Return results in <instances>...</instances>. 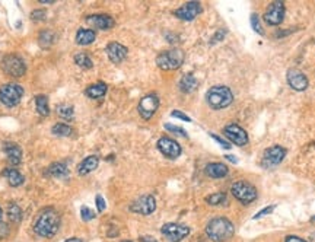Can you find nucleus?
<instances>
[{"mask_svg": "<svg viewBox=\"0 0 315 242\" xmlns=\"http://www.w3.org/2000/svg\"><path fill=\"white\" fill-rule=\"evenodd\" d=\"M206 101L210 108L223 109L232 104L233 94L228 86H212L207 91Z\"/></svg>", "mask_w": 315, "mask_h": 242, "instance_id": "7ed1b4c3", "label": "nucleus"}, {"mask_svg": "<svg viewBox=\"0 0 315 242\" xmlns=\"http://www.w3.org/2000/svg\"><path fill=\"white\" fill-rule=\"evenodd\" d=\"M225 35H226V31H223V29H219L218 32L215 34V38H212L210 39V44H216L218 41H222L223 38H225Z\"/></svg>", "mask_w": 315, "mask_h": 242, "instance_id": "a19ab883", "label": "nucleus"}, {"mask_svg": "<svg viewBox=\"0 0 315 242\" xmlns=\"http://www.w3.org/2000/svg\"><path fill=\"white\" fill-rule=\"evenodd\" d=\"M165 129H167L168 132H171V133L178 134V136H181V137H187V133L184 132V129L178 127V126H174V124H170V123H167V124H165Z\"/></svg>", "mask_w": 315, "mask_h": 242, "instance_id": "c9c22d12", "label": "nucleus"}, {"mask_svg": "<svg viewBox=\"0 0 315 242\" xmlns=\"http://www.w3.org/2000/svg\"><path fill=\"white\" fill-rule=\"evenodd\" d=\"M3 70L11 74L13 77H21L24 76L26 72V64L22 57L16 56V54H11V56H6L3 59Z\"/></svg>", "mask_w": 315, "mask_h": 242, "instance_id": "6e6552de", "label": "nucleus"}, {"mask_svg": "<svg viewBox=\"0 0 315 242\" xmlns=\"http://www.w3.org/2000/svg\"><path fill=\"white\" fill-rule=\"evenodd\" d=\"M285 242H306V241L302 239V238H299V236H295V235H288V236L285 238Z\"/></svg>", "mask_w": 315, "mask_h": 242, "instance_id": "c03bdc74", "label": "nucleus"}, {"mask_svg": "<svg viewBox=\"0 0 315 242\" xmlns=\"http://www.w3.org/2000/svg\"><path fill=\"white\" fill-rule=\"evenodd\" d=\"M175 16L182 21H193L202 13V5L199 2H188L175 11Z\"/></svg>", "mask_w": 315, "mask_h": 242, "instance_id": "2eb2a0df", "label": "nucleus"}, {"mask_svg": "<svg viewBox=\"0 0 315 242\" xmlns=\"http://www.w3.org/2000/svg\"><path fill=\"white\" fill-rule=\"evenodd\" d=\"M51 132H53V134L60 136V137H67V136H70L73 133L72 127L67 126V124H63V123H59V124L53 126Z\"/></svg>", "mask_w": 315, "mask_h": 242, "instance_id": "2f4dec72", "label": "nucleus"}, {"mask_svg": "<svg viewBox=\"0 0 315 242\" xmlns=\"http://www.w3.org/2000/svg\"><path fill=\"white\" fill-rule=\"evenodd\" d=\"M276 209V206H268V207H264L261 212H258L257 215H254V219L257 220V219H261V218H264V216H267V215H270V213H273V210Z\"/></svg>", "mask_w": 315, "mask_h": 242, "instance_id": "e433bc0d", "label": "nucleus"}, {"mask_svg": "<svg viewBox=\"0 0 315 242\" xmlns=\"http://www.w3.org/2000/svg\"><path fill=\"white\" fill-rule=\"evenodd\" d=\"M5 175H6L8 181H9V184H11L12 187H19L21 184H24V175H22L18 170H15V168L6 171Z\"/></svg>", "mask_w": 315, "mask_h": 242, "instance_id": "cd10ccee", "label": "nucleus"}, {"mask_svg": "<svg viewBox=\"0 0 315 242\" xmlns=\"http://www.w3.org/2000/svg\"><path fill=\"white\" fill-rule=\"evenodd\" d=\"M99 165V157L97 155H92V156L85 157L79 165H77V174L79 175H88L91 174L92 171H95Z\"/></svg>", "mask_w": 315, "mask_h": 242, "instance_id": "412c9836", "label": "nucleus"}, {"mask_svg": "<svg viewBox=\"0 0 315 242\" xmlns=\"http://www.w3.org/2000/svg\"><path fill=\"white\" fill-rule=\"evenodd\" d=\"M95 38H97V34L92 29H79L76 32V43L79 46H89L95 41Z\"/></svg>", "mask_w": 315, "mask_h": 242, "instance_id": "393cba45", "label": "nucleus"}, {"mask_svg": "<svg viewBox=\"0 0 315 242\" xmlns=\"http://www.w3.org/2000/svg\"><path fill=\"white\" fill-rule=\"evenodd\" d=\"M161 232L171 242H180L190 235V228L185 226V225H181V223H172V222H170V223H165L161 228Z\"/></svg>", "mask_w": 315, "mask_h": 242, "instance_id": "0eeeda50", "label": "nucleus"}, {"mask_svg": "<svg viewBox=\"0 0 315 242\" xmlns=\"http://www.w3.org/2000/svg\"><path fill=\"white\" fill-rule=\"evenodd\" d=\"M123 242H132V241H123Z\"/></svg>", "mask_w": 315, "mask_h": 242, "instance_id": "3c124183", "label": "nucleus"}, {"mask_svg": "<svg viewBox=\"0 0 315 242\" xmlns=\"http://www.w3.org/2000/svg\"><path fill=\"white\" fill-rule=\"evenodd\" d=\"M210 136H212V139H215V140H216V142H218L219 145L222 146V147H225V149H230L229 143H226V142H225L223 139H220L219 136H216V134H210Z\"/></svg>", "mask_w": 315, "mask_h": 242, "instance_id": "79ce46f5", "label": "nucleus"}, {"mask_svg": "<svg viewBox=\"0 0 315 242\" xmlns=\"http://www.w3.org/2000/svg\"><path fill=\"white\" fill-rule=\"evenodd\" d=\"M230 193H232V195H233L238 201H241L243 205H250V203H253V201H255L257 195H258L254 185L247 181L233 182L232 187H230Z\"/></svg>", "mask_w": 315, "mask_h": 242, "instance_id": "423d86ee", "label": "nucleus"}, {"mask_svg": "<svg viewBox=\"0 0 315 242\" xmlns=\"http://www.w3.org/2000/svg\"><path fill=\"white\" fill-rule=\"evenodd\" d=\"M8 216H9L11 222H13V223L21 222V219H22V209L18 206L16 203H11L8 206Z\"/></svg>", "mask_w": 315, "mask_h": 242, "instance_id": "c85d7f7f", "label": "nucleus"}, {"mask_svg": "<svg viewBox=\"0 0 315 242\" xmlns=\"http://www.w3.org/2000/svg\"><path fill=\"white\" fill-rule=\"evenodd\" d=\"M226 159H228V160H230V162H233V164H237V162H238V159H237V157L230 156V155H226Z\"/></svg>", "mask_w": 315, "mask_h": 242, "instance_id": "49530a36", "label": "nucleus"}, {"mask_svg": "<svg viewBox=\"0 0 315 242\" xmlns=\"http://www.w3.org/2000/svg\"><path fill=\"white\" fill-rule=\"evenodd\" d=\"M60 229V216L54 209H44L34 222V232L41 238H53Z\"/></svg>", "mask_w": 315, "mask_h": 242, "instance_id": "f257e3e1", "label": "nucleus"}, {"mask_svg": "<svg viewBox=\"0 0 315 242\" xmlns=\"http://www.w3.org/2000/svg\"><path fill=\"white\" fill-rule=\"evenodd\" d=\"M107 56H108V59L112 63H122L126 57H127V54H129V50L126 49L123 44L120 43H109L108 46H107Z\"/></svg>", "mask_w": 315, "mask_h": 242, "instance_id": "a211bd4d", "label": "nucleus"}, {"mask_svg": "<svg viewBox=\"0 0 315 242\" xmlns=\"http://www.w3.org/2000/svg\"><path fill=\"white\" fill-rule=\"evenodd\" d=\"M158 149L161 150V153L164 156L170 157V159H177L181 155L182 149L178 142L172 140L170 137H161L158 140Z\"/></svg>", "mask_w": 315, "mask_h": 242, "instance_id": "4468645a", "label": "nucleus"}, {"mask_svg": "<svg viewBox=\"0 0 315 242\" xmlns=\"http://www.w3.org/2000/svg\"><path fill=\"white\" fill-rule=\"evenodd\" d=\"M86 22L97 28V29H109L115 25V21L109 16V15H102V13H98V15H91L86 18Z\"/></svg>", "mask_w": 315, "mask_h": 242, "instance_id": "f3484780", "label": "nucleus"}, {"mask_svg": "<svg viewBox=\"0 0 315 242\" xmlns=\"http://www.w3.org/2000/svg\"><path fill=\"white\" fill-rule=\"evenodd\" d=\"M57 112H59V115H60L63 120H73V115H74V112H73V107L72 105H67V104H60L59 107H57Z\"/></svg>", "mask_w": 315, "mask_h": 242, "instance_id": "473e14b6", "label": "nucleus"}, {"mask_svg": "<svg viewBox=\"0 0 315 242\" xmlns=\"http://www.w3.org/2000/svg\"><path fill=\"white\" fill-rule=\"evenodd\" d=\"M285 12H286V8H285L283 2H273V3L267 8L263 19H264V22H266L267 25L278 26V25H280L283 22V19H285Z\"/></svg>", "mask_w": 315, "mask_h": 242, "instance_id": "f8f14e48", "label": "nucleus"}, {"mask_svg": "<svg viewBox=\"0 0 315 242\" xmlns=\"http://www.w3.org/2000/svg\"><path fill=\"white\" fill-rule=\"evenodd\" d=\"M74 63H76L79 67H82V69H92V66H94V63L91 60V57H89L86 53H79V54H76V56H74Z\"/></svg>", "mask_w": 315, "mask_h": 242, "instance_id": "7c9ffc66", "label": "nucleus"}, {"mask_svg": "<svg viewBox=\"0 0 315 242\" xmlns=\"http://www.w3.org/2000/svg\"><path fill=\"white\" fill-rule=\"evenodd\" d=\"M56 41V34L50 29H46V31H41L40 32V36H38V43L43 49H50Z\"/></svg>", "mask_w": 315, "mask_h": 242, "instance_id": "a878e982", "label": "nucleus"}, {"mask_svg": "<svg viewBox=\"0 0 315 242\" xmlns=\"http://www.w3.org/2000/svg\"><path fill=\"white\" fill-rule=\"evenodd\" d=\"M251 26H253V29H254L257 34L264 35V29H263V26H261L260 18H258L257 13H253V15H251Z\"/></svg>", "mask_w": 315, "mask_h": 242, "instance_id": "72a5a7b5", "label": "nucleus"}, {"mask_svg": "<svg viewBox=\"0 0 315 242\" xmlns=\"http://www.w3.org/2000/svg\"><path fill=\"white\" fill-rule=\"evenodd\" d=\"M286 79H288V84L292 89L298 91V92H302L308 88V77L303 74L301 70L298 69H289L288 74H286Z\"/></svg>", "mask_w": 315, "mask_h": 242, "instance_id": "dca6fc26", "label": "nucleus"}, {"mask_svg": "<svg viewBox=\"0 0 315 242\" xmlns=\"http://www.w3.org/2000/svg\"><path fill=\"white\" fill-rule=\"evenodd\" d=\"M171 115H172V117H177V118H180V120H182V121L191 123V118H190L187 114L181 112V111H177V109H175V111H172V112H171Z\"/></svg>", "mask_w": 315, "mask_h": 242, "instance_id": "ea45409f", "label": "nucleus"}, {"mask_svg": "<svg viewBox=\"0 0 315 242\" xmlns=\"http://www.w3.org/2000/svg\"><path fill=\"white\" fill-rule=\"evenodd\" d=\"M185 54L181 49H172L161 53L156 57V64L162 70H177L184 63Z\"/></svg>", "mask_w": 315, "mask_h": 242, "instance_id": "20e7f679", "label": "nucleus"}, {"mask_svg": "<svg viewBox=\"0 0 315 242\" xmlns=\"http://www.w3.org/2000/svg\"><path fill=\"white\" fill-rule=\"evenodd\" d=\"M41 3H53L54 0H40Z\"/></svg>", "mask_w": 315, "mask_h": 242, "instance_id": "09e8293b", "label": "nucleus"}, {"mask_svg": "<svg viewBox=\"0 0 315 242\" xmlns=\"http://www.w3.org/2000/svg\"><path fill=\"white\" fill-rule=\"evenodd\" d=\"M107 89L108 86L104 82H97L94 85H91L89 88H86L85 95L88 98H92V99H98V98H102L107 94Z\"/></svg>", "mask_w": 315, "mask_h": 242, "instance_id": "b1692460", "label": "nucleus"}, {"mask_svg": "<svg viewBox=\"0 0 315 242\" xmlns=\"http://www.w3.org/2000/svg\"><path fill=\"white\" fill-rule=\"evenodd\" d=\"M235 233V226L226 218L212 219L206 226V235L215 242H225L230 239Z\"/></svg>", "mask_w": 315, "mask_h": 242, "instance_id": "f03ea898", "label": "nucleus"}, {"mask_svg": "<svg viewBox=\"0 0 315 242\" xmlns=\"http://www.w3.org/2000/svg\"><path fill=\"white\" fill-rule=\"evenodd\" d=\"M24 97V88L16 84H6L0 86V102L8 108L16 107Z\"/></svg>", "mask_w": 315, "mask_h": 242, "instance_id": "39448f33", "label": "nucleus"}, {"mask_svg": "<svg viewBox=\"0 0 315 242\" xmlns=\"http://www.w3.org/2000/svg\"><path fill=\"white\" fill-rule=\"evenodd\" d=\"M130 210L133 213H137V215H143V216H147V215H152L155 210H156V200L153 195H142L139 198H136L133 203L130 205Z\"/></svg>", "mask_w": 315, "mask_h": 242, "instance_id": "9d476101", "label": "nucleus"}, {"mask_svg": "<svg viewBox=\"0 0 315 242\" xmlns=\"http://www.w3.org/2000/svg\"><path fill=\"white\" fill-rule=\"evenodd\" d=\"M178 86H180V91L184 92V94H191V92H194V91L197 89L199 82H197V79L194 77V74L188 73V74H184V76H182Z\"/></svg>", "mask_w": 315, "mask_h": 242, "instance_id": "4be33fe9", "label": "nucleus"}, {"mask_svg": "<svg viewBox=\"0 0 315 242\" xmlns=\"http://www.w3.org/2000/svg\"><path fill=\"white\" fill-rule=\"evenodd\" d=\"M44 18H46V11H43V9H36V11L31 13V19L32 21H43Z\"/></svg>", "mask_w": 315, "mask_h": 242, "instance_id": "4c0bfd02", "label": "nucleus"}, {"mask_svg": "<svg viewBox=\"0 0 315 242\" xmlns=\"http://www.w3.org/2000/svg\"><path fill=\"white\" fill-rule=\"evenodd\" d=\"M95 212L92 210V209H89L88 206H84L81 209V218L84 222H89V220H92V219H95Z\"/></svg>", "mask_w": 315, "mask_h": 242, "instance_id": "f704fd0d", "label": "nucleus"}, {"mask_svg": "<svg viewBox=\"0 0 315 242\" xmlns=\"http://www.w3.org/2000/svg\"><path fill=\"white\" fill-rule=\"evenodd\" d=\"M46 174L53 178H66V177H69V168L63 162H56V164L50 165Z\"/></svg>", "mask_w": 315, "mask_h": 242, "instance_id": "5701e85b", "label": "nucleus"}, {"mask_svg": "<svg viewBox=\"0 0 315 242\" xmlns=\"http://www.w3.org/2000/svg\"><path fill=\"white\" fill-rule=\"evenodd\" d=\"M64 242H84L82 239H79V238H70V239H67V241Z\"/></svg>", "mask_w": 315, "mask_h": 242, "instance_id": "de8ad7c7", "label": "nucleus"}, {"mask_svg": "<svg viewBox=\"0 0 315 242\" xmlns=\"http://www.w3.org/2000/svg\"><path fill=\"white\" fill-rule=\"evenodd\" d=\"M3 150H5L6 156L9 159L11 165L16 167V165L21 164V160H22V149L19 146L15 145L12 142H6L5 146H3Z\"/></svg>", "mask_w": 315, "mask_h": 242, "instance_id": "6ab92c4d", "label": "nucleus"}, {"mask_svg": "<svg viewBox=\"0 0 315 242\" xmlns=\"http://www.w3.org/2000/svg\"><path fill=\"white\" fill-rule=\"evenodd\" d=\"M206 201L212 206H222V205H228V197L225 193H216L206 197Z\"/></svg>", "mask_w": 315, "mask_h": 242, "instance_id": "c756f323", "label": "nucleus"}, {"mask_svg": "<svg viewBox=\"0 0 315 242\" xmlns=\"http://www.w3.org/2000/svg\"><path fill=\"white\" fill-rule=\"evenodd\" d=\"M159 108V98L156 94H147L145 97L140 99L139 102V114L143 120H150L153 117V114L156 112Z\"/></svg>", "mask_w": 315, "mask_h": 242, "instance_id": "1a4fd4ad", "label": "nucleus"}, {"mask_svg": "<svg viewBox=\"0 0 315 242\" xmlns=\"http://www.w3.org/2000/svg\"><path fill=\"white\" fill-rule=\"evenodd\" d=\"M95 201H97L98 212H104V210H105V207H107V205H105V200H104V197H102L101 194H98L97 197H95Z\"/></svg>", "mask_w": 315, "mask_h": 242, "instance_id": "58836bf2", "label": "nucleus"}, {"mask_svg": "<svg viewBox=\"0 0 315 242\" xmlns=\"http://www.w3.org/2000/svg\"><path fill=\"white\" fill-rule=\"evenodd\" d=\"M286 156V149L282 146H271L264 150V155L261 159V165L264 168H274L282 164V160Z\"/></svg>", "mask_w": 315, "mask_h": 242, "instance_id": "9b49d317", "label": "nucleus"}, {"mask_svg": "<svg viewBox=\"0 0 315 242\" xmlns=\"http://www.w3.org/2000/svg\"><path fill=\"white\" fill-rule=\"evenodd\" d=\"M140 242H158L153 236H149V235H145V236H142L140 238Z\"/></svg>", "mask_w": 315, "mask_h": 242, "instance_id": "a18cd8bd", "label": "nucleus"}, {"mask_svg": "<svg viewBox=\"0 0 315 242\" xmlns=\"http://www.w3.org/2000/svg\"><path fill=\"white\" fill-rule=\"evenodd\" d=\"M35 107H36V111H38V114H40V115H43V117H47V115L50 114L49 98L46 97V95H43V94L36 95L35 97Z\"/></svg>", "mask_w": 315, "mask_h": 242, "instance_id": "bb28decb", "label": "nucleus"}, {"mask_svg": "<svg viewBox=\"0 0 315 242\" xmlns=\"http://www.w3.org/2000/svg\"><path fill=\"white\" fill-rule=\"evenodd\" d=\"M2 218H3V212H2V209H0V222H2Z\"/></svg>", "mask_w": 315, "mask_h": 242, "instance_id": "8fccbe9b", "label": "nucleus"}, {"mask_svg": "<svg viewBox=\"0 0 315 242\" xmlns=\"http://www.w3.org/2000/svg\"><path fill=\"white\" fill-rule=\"evenodd\" d=\"M8 233H9V228H8V225H6L5 222H0V239H2V238H5Z\"/></svg>", "mask_w": 315, "mask_h": 242, "instance_id": "37998d69", "label": "nucleus"}, {"mask_svg": "<svg viewBox=\"0 0 315 242\" xmlns=\"http://www.w3.org/2000/svg\"><path fill=\"white\" fill-rule=\"evenodd\" d=\"M223 134L228 137V140H230L233 145L237 146H245L248 143V134L244 130L241 126L238 124H228L225 126L223 129Z\"/></svg>", "mask_w": 315, "mask_h": 242, "instance_id": "ddd939ff", "label": "nucleus"}, {"mask_svg": "<svg viewBox=\"0 0 315 242\" xmlns=\"http://www.w3.org/2000/svg\"><path fill=\"white\" fill-rule=\"evenodd\" d=\"M205 172H206L207 177L210 178H215V180H219V178H225L228 175V167L225 164H220V162H212V164H207L206 168H205Z\"/></svg>", "mask_w": 315, "mask_h": 242, "instance_id": "aec40b11", "label": "nucleus"}]
</instances>
